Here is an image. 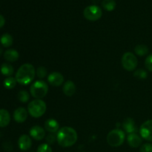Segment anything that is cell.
<instances>
[{"label":"cell","mask_w":152,"mask_h":152,"mask_svg":"<svg viewBox=\"0 0 152 152\" xmlns=\"http://www.w3.org/2000/svg\"><path fill=\"white\" fill-rule=\"evenodd\" d=\"M127 141L129 145L132 148H138L142 144V137L137 133L129 134L128 135Z\"/></svg>","instance_id":"4fadbf2b"},{"label":"cell","mask_w":152,"mask_h":152,"mask_svg":"<svg viewBox=\"0 0 152 152\" xmlns=\"http://www.w3.org/2000/svg\"><path fill=\"white\" fill-rule=\"evenodd\" d=\"M121 63L124 69L128 71H133L137 66L138 61L133 53L126 52L122 56Z\"/></svg>","instance_id":"8992f818"},{"label":"cell","mask_w":152,"mask_h":152,"mask_svg":"<svg viewBox=\"0 0 152 152\" xmlns=\"http://www.w3.org/2000/svg\"><path fill=\"white\" fill-rule=\"evenodd\" d=\"M62 90H63V93L65 94V95L68 96H71L75 94L76 91H77V87L74 82L68 80L65 83Z\"/></svg>","instance_id":"2e32d148"},{"label":"cell","mask_w":152,"mask_h":152,"mask_svg":"<svg viewBox=\"0 0 152 152\" xmlns=\"http://www.w3.org/2000/svg\"><path fill=\"white\" fill-rule=\"evenodd\" d=\"M48 91V84L43 80H37L34 82L31 86L30 93L34 98L42 99L47 95Z\"/></svg>","instance_id":"277c9868"},{"label":"cell","mask_w":152,"mask_h":152,"mask_svg":"<svg viewBox=\"0 0 152 152\" xmlns=\"http://www.w3.org/2000/svg\"><path fill=\"white\" fill-rule=\"evenodd\" d=\"M125 133L120 129H116L111 131L107 136V142L108 145L112 147L120 146L124 142Z\"/></svg>","instance_id":"5b68a950"},{"label":"cell","mask_w":152,"mask_h":152,"mask_svg":"<svg viewBox=\"0 0 152 152\" xmlns=\"http://www.w3.org/2000/svg\"><path fill=\"white\" fill-rule=\"evenodd\" d=\"M28 111L25 108L19 107L16 108L13 113V119L18 123H24L28 118Z\"/></svg>","instance_id":"7c38bea8"},{"label":"cell","mask_w":152,"mask_h":152,"mask_svg":"<svg viewBox=\"0 0 152 152\" xmlns=\"http://www.w3.org/2000/svg\"><path fill=\"white\" fill-rule=\"evenodd\" d=\"M19 54L17 50L14 49H8L4 53V58L6 61L9 62H13L18 60Z\"/></svg>","instance_id":"e0dca14e"},{"label":"cell","mask_w":152,"mask_h":152,"mask_svg":"<svg viewBox=\"0 0 152 152\" xmlns=\"http://www.w3.org/2000/svg\"><path fill=\"white\" fill-rule=\"evenodd\" d=\"M77 133L73 128L65 126L58 131L56 134V140L60 146L67 148L74 145L77 141Z\"/></svg>","instance_id":"6da1fadb"},{"label":"cell","mask_w":152,"mask_h":152,"mask_svg":"<svg viewBox=\"0 0 152 152\" xmlns=\"http://www.w3.org/2000/svg\"><path fill=\"white\" fill-rule=\"evenodd\" d=\"M85 18L89 21H96L102 17V10L97 5H90L85 8L83 11Z\"/></svg>","instance_id":"52a82bcc"},{"label":"cell","mask_w":152,"mask_h":152,"mask_svg":"<svg viewBox=\"0 0 152 152\" xmlns=\"http://www.w3.org/2000/svg\"><path fill=\"white\" fill-rule=\"evenodd\" d=\"M13 39L10 34H4L1 37H0V42L1 45L4 48H8L13 45Z\"/></svg>","instance_id":"ffe728a7"},{"label":"cell","mask_w":152,"mask_h":152,"mask_svg":"<svg viewBox=\"0 0 152 152\" xmlns=\"http://www.w3.org/2000/svg\"><path fill=\"white\" fill-rule=\"evenodd\" d=\"M140 152H152V144L145 143L140 147Z\"/></svg>","instance_id":"f546056e"},{"label":"cell","mask_w":152,"mask_h":152,"mask_svg":"<svg viewBox=\"0 0 152 152\" xmlns=\"http://www.w3.org/2000/svg\"><path fill=\"white\" fill-rule=\"evenodd\" d=\"M140 134L142 139L152 142V120L145 121L140 129Z\"/></svg>","instance_id":"ba28073f"},{"label":"cell","mask_w":152,"mask_h":152,"mask_svg":"<svg viewBox=\"0 0 152 152\" xmlns=\"http://www.w3.org/2000/svg\"><path fill=\"white\" fill-rule=\"evenodd\" d=\"M145 65L148 71L152 72V54L147 56L145 61Z\"/></svg>","instance_id":"f1b7e54d"},{"label":"cell","mask_w":152,"mask_h":152,"mask_svg":"<svg viewBox=\"0 0 152 152\" xmlns=\"http://www.w3.org/2000/svg\"><path fill=\"white\" fill-rule=\"evenodd\" d=\"M36 74H37V77H38L39 78L43 79L47 76V74H48L47 69L43 66L39 67V68L37 69Z\"/></svg>","instance_id":"484cf974"},{"label":"cell","mask_w":152,"mask_h":152,"mask_svg":"<svg viewBox=\"0 0 152 152\" xmlns=\"http://www.w3.org/2000/svg\"><path fill=\"white\" fill-rule=\"evenodd\" d=\"M10 122V113L5 109H0V128H4Z\"/></svg>","instance_id":"ac0fdd59"},{"label":"cell","mask_w":152,"mask_h":152,"mask_svg":"<svg viewBox=\"0 0 152 152\" xmlns=\"http://www.w3.org/2000/svg\"><path fill=\"white\" fill-rule=\"evenodd\" d=\"M134 52L138 56H145L148 53V48L145 45H138L135 47Z\"/></svg>","instance_id":"7402d4cb"},{"label":"cell","mask_w":152,"mask_h":152,"mask_svg":"<svg viewBox=\"0 0 152 152\" xmlns=\"http://www.w3.org/2000/svg\"><path fill=\"white\" fill-rule=\"evenodd\" d=\"M18 145L22 151H28L32 146L31 137L27 134H22L18 140Z\"/></svg>","instance_id":"8fae6325"},{"label":"cell","mask_w":152,"mask_h":152,"mask_svg":"<svg viewBox=\"0 0 152 152\" xmlns=\"http://www.w3.org/2000/svg\"><path fill=\"white\" fill-rule=\"evenodd\" d=\"M17 97H18V99H19L21 102L25 103V102H27L28 100H29L30 95L28 91L22 90V91H20L18 93Z\"/></svg>","instance_id":"cb8c5ba5"},{"label":"cell","mask_w":152,"mask_h":152,"mask_svg":"<svg viewBox=\"0 0 152 152\" xmlns=\"http://www.w3.org/2000/svg\"><path fill=\"white\" fill-rule=\"evenodd\" d=\"M123 128L127 133H129V134L136 133L137 131L134 120L132 118H126L123 123Z\"/></svg>","instance_id":"9a60e30c"},{"label":"cell","mask_w":152,"mask_h":152,"mask_svg":"<svg viewBox=\"0 0 152 152\" xmlns=\"http://www.w3.org/2000/svg\"><path fill=\"white\" fill-rule=\"evenodd\" d=\"M48 82L50 86L58 87L64 83V77L61 73L55 71L49 74L48 77Z\"/></svg>","instance_id":"9c48e42d"},{"label":"cell","mask_w":152,"mask_h":152,"mask_svg":"<svg viewBox=\"0 0 152 152\" xmlns=\"http://www.w3.org/2000/svg\"><path fill=\"white\" fill-rule=\"evenodd\" d=\"M30 136L36 140H42L45 137V129L39 126H34L29 131Z\"/></svg>","instance_id":"30bf717a"},{"label":"cell","mask_w":152,"mask_h":152,"mask_svg":"<svg viewBox=\"0 0 152 152\" xmlns=\"http://www.w3.org/2000/svg\"><path fill=\"white\" fill-rule=\"evenodd\" d=\"M0 71L2 75L5 77H11L14 72L13 67L8 63H3L0 67Z\"/></svg>","instance_id":"d6986e66"},{"label":"cell","mask_w":152,"mask_h":152,"mask_svg":"<svg viewBox=\"0 0 152 152\" xmlns=\"http://www.w3.org/2000/svg\"><path fill=\"white\" fill-rule=\"evenodd\" d=\"M1 54H2V48L0 47V56H1Z\"/></svg>","instance_id":"1f68e13d"},{"label":"cell","mask_w":152,"mask_h":152,"mask_svg":"<svg viewBox=\"0 0 152 152\" xmlns=\"http://www.w3.org/2000/svg\"><path fill=\"white\" fill-rule=\"evenodd\" d=\"M56 141H57V140H56V135H55V134L49 133L46 136V142H47V144H48V145L53 144Z\"/></svg>","instance_id":"83f0119b"},{"label":"cell","mask_w":152,"mask_h":152,"mask_svg":"<svg viewBox=\"0 0 152 152\" xmlns=\"http://www.w3.org/2000/svg\"><path fill=\"white\" fill-rule=\"evenodd\" d=\"M4 24H5V19H4V16L0 14V28H2Z\"/></svg>","instance_id":"4dcf8cb0"},{"label":"cell","mask_w":152,"mask_h":152,"mask_svg":"<svg viewBox=\"0 0 152 152\" xmlns=\"http://www.w3.org/2000/svg\"><path fill=\"white\" fill-rule=\"evenodd\" d=\"M47 110L46 103L42 99H36L30 102L28 105V111L31 117L39 118L44 115Z\"/></svg>","instance_id":"3957f363"},{"label":"cell","mask_w":152,"mask_h":152,"mask_svg":"<svg viewBox=\"0 0 152 152\" xmlns=\"http://www.w3.org/2000/svg\"><path fill=\"white\" fill-rule=\"evenodd\" d=\"M45 129L49 133L55 134L59 130V124L54 119H48L45 122Z\"/></svg>","instance_id":"5bb4252c"},{"label":"cell","mask_w":152,"mask_h":152,"mask_svg":"<svg viewBox=\"0 0 152 152\" xmlns=\"http://www.w3.org/2000/svg\"><path fill=\"white\" fill-rule=\"evenodd\" d=\"M102 5L108 11H112L116 7V1L114 0H103Z\"/></svg>","instance_id":"603a6c76"},{"label":"cell","mask_w":152,"mask_h":152,"mask_svg":"<svg viewBox=\"0 0 152 152\" xmlns=\"http://www.w3.org/2000/svg\"><path fill=\"white\" fill-rule=\"evenodd\" d=\"M134 76L137 77V78L140 79V80H144V79H145L148 77V73L146 72V71L143 69H138L134 71Z\"/></svg>","instance_id":"d4e9b609"},{"label":"cell","mask_w":152,"mask_h":152,"mask_svg":"<svg viewBox=\"0 0 152 152\" xmlns=\"http://www.w3.org/2000/svg\"><path fill=\"white\" fill-rule=\"evenodd\" d=\"M37 152H53L51 147L47 143H43L39 145L37 148Z\"/></svg>","instance_id":"4316f807"},{"label":"cell","mask_w":152,"mask_h":152,"mask_svg":"<svg viewBox=\"0 0 152 152\" xmlns=\"http://www.w3.org/2000/svg\"><path fill=\"white\" fill-rule=\"evenodd\" d=\"M16 83H17V81L15 77H8L4 80L3 86L7 89H13L16 86Z\"/></svg>","instance_id":"44dd1931"},{"label":"cell","mask_w":152,"mask_h":152,"mask_svg":"<svg viewBox=\"0 0 152 152\" xmlns=\"http://www.w3.org/2000/svg\"><path fill=\"white\" fill-rule=\"evenodd\" d=\"M35 68L33 65L30 63H25L18 69L15 78L18 83L23 86H27L32 83L35 77Z\"/></svg>","instance_id":"7a4b0ae2"}]
</instances>
